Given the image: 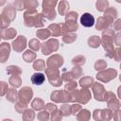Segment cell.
<instances>
[{"label":"cell","mask_w":121,"mask_h":121,"mask_svg":"<svg viewBox=\"0 0 121 121\" xmlns=\"http://www.w3.org/2000/svg\"><path fill=\"white\" fill-rule=\"evenodd\" d=\"M94 118L95 120L103 119V120H109L112 118V112L109 109L105 110H95L94 111Z\"/></svg>","instance_id":"cell-14"},{"label":"cell","mask_w":121,"mask_h":121,"mask_svg":"<svg viewBox=\"0 0 121 121\" xmlns=\"http://www.w3.org/2000/svg\"><path fill=\"white\" fill-rule=\"evenodd\" d=\"M40 45H41V43L38 39H32V40H30L28 46L30 47V49H32L34 51H38L40 49Z\"/></svg>","instance_id":"cell-41"},{"label":"cell","mask_w":121,"mask_h":121,"mask_svg":"<svg viewBox=\"0 0 121 121\" xmlns=\"http://www.w3.org/2000/svg\"><path fill=\"white\" fill-rule=\"evenodd\" d=\"M120 25H121V21L118 19V20L114 23V26H113L114 29H115V30H117V31H119V30H120Z\"/></svg>","instance_id":"cell-56"},{"label":"cell","mask_w":121,"mask_h":121,"mask_svg":"<svg viewBox=\"0 0 121 121\" xmlns=\"http://www.w3.org/2000/svg\"><path fill=\"white\" fill-rule=\"evenodd\" d=\"M43 14L38 13L36 9L34 10H27L24 14V22L26 26H36L42 27L43 26Z\"/></svg>","instance_id":"cell-1"},{"label":"cell","mask_w":121,"mask_h":121,"mask_svg":"<svg viewBox=\"0 0 121 121\" xmlns=\"http://www.w3.org/2000/svg\"><path fill=\"white\" fill-rule=\"evenodd\" d=\"M105 13H104V18L112 24V22L117 17V10L113 8H107L105 10Z\"/></svg>","instance_id":"cell-18"},{"label":"cell","mask_w":121,"mask_h":121,"mask_svg":"<svg viewBox=\"0 0 121 121\" xmlns=\"http://www.w3.org/2000/svg\"><path fill=\"white\" fill-rule=\"evenodd\" d=\"M72 63L74 65H83L85 63V57L83 56H77L72 60Z\"/></svg>","instance_id":"cell-43"},{"label":"cell","mask_w":121,"mask_h":121,"mask_svg":"<svg viewBox=\"0 0 121 121\" xmlns=\"http://www.w3.org/2000/svg\"><path fill=\"white\" fill-rule=\"evenodd\" d=\"M17 31L14 28H3L0 29V38L4 40H9L16 36Z\"/></svg>","instance_id":"cell-16"},{"label":"cell","mask_w":121,"mask_h":121,"mask_svg":"<svg viewBox=\"0 0 121 121\" xmlns=\"http://www.w3.org/2000/svg\"><path fill=\"white\" fill-rule=\"evenodd\" d=\"M7 73L9 74V75H21L22 74V70L18 66L10 65V66L7 67Z\"/></svg>","instance_id":"cell-34"},{"label":"cell","mask_w":121,"mask_h":121,"mask_svg":"<svg viewBox=\"0 0 121 121\" xmlns=\"http://www.w3.org/2000/svg\"><path fill=\"white\" fill-rule=\"evenodd\" d=\"M38 7V1L37 0H25V9H27L28 10H34Z\"/></svg>","instance_id":"cell-32"},{"label":"cell","mask_w":121,"mask_h":121,"mask_svg":"<svg viewBox=\"0 0 121 121\" xmlns=\"http://www.w3.org/2000/svg\"><path fill=\"white\" fill-rule=\"evenodd\" d=\"M12 48L16 52H22L26 46V39L25 36H19L12 42Z\"/></svg>","instance_id":"cell-12"},{"label":"cell","mask_w":121,"mask_h":121,"mask_svg":"<svg viewBox=\"0 0 121 121\" xmlns=\"http://www.w3.org/2000/svg\"><path fill=\"white\" fill-rule=\"evenodd\" d=\"M33 69H35L36 71H43L45 70V62L43 60H35V62L33 63Z\"/></svg>","instance_id":"cell-33"},{"label":"cell","mask_w":121,"mask_h":121,"mask_svg":"<svg viewBox=\"0 0 121 121\" xmlns=\"http://www.w3.org/2000/svg\"><path fill=\"white\" fill-rule=\"evenodd\" d=\"M8 83L5 81H0V96L4 95L8 92Z\"/></svg>","instance_id":"cell-49"},{"label":"cell","mask_w":121,"mask_h":121,"mask_svg":"<svg viewBox=\"0 0 121 121\" xmlns=\"http://www.w3.org/2000/svg\"><path fill=\"white\" fill-rule=\"evenodd\" d=\"M78 120H89L90 118V112L88 110H80V112L78 113Z\"/></svg>","instance_id":"cell-38"},{"label":"cell","mask_w":121,"mask_h":121,"mask_svg":"<svg viewBox=\"0 0 121 121\" xmlns=\"http://www.w3.org/2000/svg\"><path fill=\"white\" fill-rule=\"evenodd\" d=\"M70 110H71V113H73L74 115L78 113V111L81 110V106L78 104H74L72 106H70Z\"/></svg>","instance_id":"cell-50"},{"label":"cell","mask_w":121,"mask_h":121,"mask_svg":"<svg viewBox=\"0 0 121 121\" xmlns=\"http://www.w3.org/2000/svg\"><path fill=\"white\" fill-rule=\"evenodd\" d=\"M119 40H120V33H117L116 36H115V43H116V45H118V46H119V44H120Z\"/></svg>","instance_id":"cell-57"},{"label":"cell","mask_w":121,"mask_h":121,"mask_svg":"<svg viewBox=\"0 0 121 121\" xmlns=\"http://www.w3.org/2000/svg\"><path fill=\"white\" fill-rule=\"evenodd\" d=\"M116 1H117L118 3H120V2H121V0H116Z\"/></svg>","instance_id":"cell-59"},{"label":"cell","mask_w":121,"mask_h":121,"mask_svg":"<svg viewBox=\"0 0 121 121\" xmlns=\"http://www.w3.org/2000/svg\"><path fill=\"white\" fill-rule=\"evenodd\" d=\"M26 108H27V104H26V103H24V102H22V101L18 102V103L15 105V109H16V111H17L18 112H23Z\"/></svg>","instance_id":"cell-46"},{"label":"cell","mask_w":121,"mask_h":121,"mask_svg":"<svg viewBox=\"0 0 121 121\" xmlns=\"http://www.w3.org/2000/svg\"><path fill=\"white\" fill-rule=\"evenodd\" d=\"M10 52V45L8 43H0V62L4 63L8 60Z\"/></svg>","instance_id":"cell-13"},{"label":"cell","mask_w":121,"mask_h":121,"mask_svg":"<svg viewBox=\"0 0 121 121\" xmlns=\"http://www.w3.org/2000/svg\"><path fill=\"white\" fill-rule=\"evenodd\" d=\"M58 9H59V12L60 13V15H65L69 9V3L66 0H61L60 3L59 4Z\"/></svg>","instance_id":"cell-23"},{"label":"cell","mask_w":121,"mask_h":121,"mask_svg":"<svg viewBox=\"0 0 121 121\" xmlns=\"http://www.w3.org/2000/svg\"><path fill=\"white\" fill-rule=\"evenodd\" d=\"M77 82L76 81H71V82H69V83H67L66 85H65V90L67 91V92H69V93H72L74 90H76V88H77Z\"/></svg>","instance_id":"cell-48"},{"label":"cell","mask_w":121,"mask_h":121,"mask_svg":"<svg viewBox=\"0 0 121 121\" xmlns=\"http://www.w3.org/2000/svg\"><path fill=\"white\" fill-rule=\"evenodd\" d=\"M51 100L55 102H63L67 103L71 101V94L66 90H57L54 91L50 95Z\"/></svg>","instance_id":"cell-5"},{"label":"cell","mask_w":121,"mask_h":121,"mask_svg":"<svg viewBox=\"0 0 121 121\" xmlns=\"http://www.w3.org/2000/svg\"><path fill=\"white\" fill-rule=\"evenodd\" d=\"M63 64V58L58 54L51 56L46 60V65L49 68H59Z\"/></svg>","instance_id":"cell-11"},{"label":"cell","mask_w":121,"mask_h":121,"mask_svg":"<svg viewBox=\"0 0 121 121\" xmlns=\"http://www.w3.org/2000/svg\"><path fill=\"white\" fill-rule=\"evenodd\" d=\"M18 98V93L17 91L15 90V88H10V89H8V92H7V99L9 101V102H12L14 103Z\"/></svg>","instance_id":"cell-22"},{"label":"cell","mask_w":121,"mask_h":121,"mask_svg":"<svg viewBox=\"0 0 121 121\" xmlns=\"http://www.w3.org/2000/svg\"><path fill=\"white\" fill-rule=\"evenodd\" d=\"M92 86H93V93H94L95 98L97 101H104V95H105L106 91L103 85L98 82H93Z\"/></svg>","instance_id":"cell-9"},{"label":"cell","mask_w":121,"mask_h":121,"mask_svg":"<svg viewBox=\"0 0 121 121\" xmlns=\"http://www.w3.org/2000/svg\"><path fill=\"white\" fill-rule=\"evenodd\" d=\"M52 113V115H51V119L52 120H60L61 119V113H60V111H58V110H55L54 112H51Z\"/></svg>","instance_id":"cell-51"},{"label":"cell","mask_w":121,"mask_h":121,"mask_svg":"<svg viewBox=\"0 0 121 121\" xmlns=\"http://www.w3.org/2000/svg\"><path fill=\"white\" fill-rule=\"evenodd\" d=\"M58 0H43V9H54Z\"/></svg>","instance_id":"cell-39"},{"label":"cell","mask_w":121,"mask_h":121,"mask_svg":"<svg viewBox=\"0 0 121 121\" xmlns=\"http://www.w3.org/2000/svg\"><path fill=\"white\" fill-rule=\"evenodd\" d=\"M42 52L43 55H49L52 52H56L59 48V42L56 39H50L46 43L41 44Z\"/></svg>","instance_id":"cell-6"},{"label":"cell","mask_w":121,"mask_h":121,"mask_svg":"<svg viewBox=\"0 0 121 121\" xmlns=\"http://www.w3.org/2000/svg\"><path fill=\"white\" fill-rule=\"evenodd\" d=\"M60 112L61 115H64V116H68V115H70V113H71L70 106H69L68 104H64V105H62V106L60 107Z\"/></svg>","instance_id":"cell-44"},{"label":"cell","mask_w":121,"mask_h":121,"mask_svg":"<svg viewBox=\"0 0 121 121\" xmlns=\"http://www.w3.org/2000/svg\"><path fill=\"white\" fill-rule=\"evenodd\" d=\"M88 44L92 48H97L100 44V38L98 36H92L88 39Z\"/></svg>","instance_id":"cell-28"},{"label":"cell","mask_w":121,"mask_h":121,"mask_svg":"<svg viewBox=\"0 0 121 121\" xmlns=\"http://www.w3.org/2000/svg\"><path fill=\"white\" fill-rule=\"evenodd\" d=\"M107 67V62L103 60H98L95 63V69L96 71H101V70H104L106 69Z\"/></svg>","instance_id":"cell-40"},{"label":"cell","mask_w":121,"mask_h":121,"mask_svg":"<svg viewBox=\"0 0 121 121\" xmlns=\"http://www.w3.org/2000/svg\"><path fill=\"white\" fill-rule=\"evenodd\" d=\"M44 108H45V111L48 112H52L55 110H57V106L55 104H52V103L46 104V106H44Z\"/></svg>","instance_id":"cell-54"},{"label":"cell","mask_w":121,"mask_h":121,"mask_svg":"<svg viewBox=\"0 0 121 121\" xmlns=\"http://www.w3.org/2000/svg\"><path fill=\"white\" fill-rule=\"evenodd\" d=\"M45 74L47 76V78L51 85L58 87L61 85L62 78L60 77V74L59 72V68H45Z\"/></svg>","instance_id":"cell-3"},{"label":"cell","mask_w":121,"mask_h":121,"mask_svg":"<svg viewBox=\"0 0 121 121\" xmlns=\"http://www.w3.org/2000/svg\"><path fill=\"white\" fill-rule=\"evenodd\" d=\"M22 80L19 75H11V77L9 78V84L14 87V88H18L21 86Z\"/></svg>","instance_id":"cell-24"},{"label":"cell","mask_w":121,"mask_h":121,"mask_svg":"<svg viewBox=\"0 0 121 121\" xmlns=\"http://www.w3.org/2000/svg\"><path fill=\"white\" fill-rule=\"evenodd\" d=\"M6 4V0H0V6H3Z\"/></svg>","instance_id":"cell-58"},{"label":"cell","mask_w":121,"mask_h":121,"mask_svg":"<svg viewBox=\"0 0 121 121\" xmlns=\"http://www.w3.org/2000/svg\"><path fill=\"white\" fill-rule=\"evenodd\" d=\"M71 94V101H78L80 103H87L91 98V93L87 89L82 90H74Z\"/></svg>","instance_id":"cell-4"},{"label":"cell","mask_w":121,"mask_h":121,"mask_svg":"<svg viewBox=\"0 0 121 121\" xmlns=\"http://www.w3.org/2000/svg\"><path fill=\"white\" fill-rule=\"evenodd\" d=\"M76 39H77V35H76V34H74V33H72V32H68V33H66V34L63 36L62 41H63L65 43H73Z\"/></svg>","instance_id":"cell-36"},{"label":"cell","mask_w":121,"mask_h":121,"mask_svg":"<svg viewBox=\"0 0 121 121\" xmlns=\"http://www.w3.org/2000/svg\"><path fill=\"white\" fill-rule=\"evenodd\" d=\"M117 75L116 70L114 69H107V70H101L96 75V78L102 82H108L111 79L114 78Z\"/></svg>","instance_id":"cell-7"},{"label":"cell","mask_w":121,"mask_h":121,"mask_svg":"<svg viewBox=\"0 0 121 121\" xmlns=\"http://www.w3.org/2000/svg\"><path fill=\"white\" fill-rule=\"evenodd\" d=\"M51 33L49 29H39L36 32V36L41 40H46L50 37Z\"/></svg>","instance_id":"cell-29"},{"label":"cell","mask_w":121,"mask_h":121,"mask_svg":"<svg viewBox=\"0 0 121 121\" xmlns=\"http://www.w3.org/2000/svg\"><path fill=\"white\" fill-rule=\"evenodd\" d=\"M80 24L85 27H91L95 25V18L91 13H83L80 17Z\"/></svg>","instance_id":"cell-15"},{"label":"cell","mask_w":121,"mask_h":121,"mask_svg":"<svg viewBox=\"0 0 121 121\" xmlns=\"http://www.w3.org/2000/svg\"><path fill=\"white\" fill-rule=\"evenodd\" d=\"M71 74H72L74 79H77V78H80V77L82 76V71H81L80 67H78V66L76 65V66L72 69Z\"/></svg>","instance_id":"cell-42"},{"label":"cell","mask_w":121,"mask_h":121,"mask_svg":"<svg viewBox=\"0 0 121 121\" xmlns=\"http://www.w3.org/2000/svg\"><path fill=\"white\" fill-rule=\"evenodd\" d=\"M31 106H32V108H33L34 110H36V111H41V110H43V109L44 108L45 105H44V102H43V99L37 97V98H35V99L32 101Z\"/></svg>","instance_id":"cell-25"},{"label":"cell","mask_w":121,"mask_h":121,"mask_svg":"<svg viewBox=\"0 0 121 121\" xmlns=\"http://www.w3.org/2000/svg\"><path fill=\"white\" fill-rule=\"evenodd\" d=\"M61 76H62V77H61L62 80H65V81H71V80H73V79H74V78H73V76H72L71 72L63 73Z\"/></svg>","instance_id":"cell-52"},{"label":"cell","mask_w":121,"mask_h":121,"mask_svg":"<svg viewBox=\"0 0 121 121\" xmlns=\"http://www.w3.org/2000/svg\"><path fill=\"white\" fill-rule=\"evenodd\" d=\"M45 80V76L42 73H35L31 77V81L35 85H42Z\"/></svg>","instance_id":"cell-20"},{"label":"cell","mask_w":121,"mask_h":121,"mask_svg":"<svg viewBox=\"0 0 121 121\" xmlns=\"http://www.w3.org/2000/svg\"><path fill=\"white\" fill-rule=\"evenodd\" d=\"M48 29H50V33L57 37V36H60V35H62L64 34V31H63V27H62V24H52L48 26Z\"/></svg>","instance_id":"cell-17"},{"label":"cell","mask_w":121,"mask_h":121,"mask_svg":"<svg viewBox=\"0 0 121 121\" xmlns=\"http://www.w3.org/2000/svg\"><path fill=\"white\" fill-rule=\"evenodd\" d=\"M43 16L49 19L53 20L56 18V11L54 9H43Z\"/></svg>","instance_id":"cell-27"},{"label":"cell","mask_w":121,"mask_h":121,"mask_svg":"<svg viewBox=\"0 0 121 121\" xmlns=\"http://www.w3.org/2000/svg\"><path fill=\"white\" fill-rule=\"evenodd\" d=\"M110 25H111V23H109L104 17H99L97 20V23L95 25V28L97 30H105L109 27Z\"/></svg>","instance_id":"cell-21"},{"label":"cell","mask_w":121,"mask_h":121,"mask_svg":"<svg viewBox=\"0 0 121 121\" xmlns=\"http://www.w3.org/2000/svg\"><path fill=\"white\" fill-rule=\"evenodd\" d=\"M78 13L75 11H70L65 14V21H77Z\"/></svg>","instance_id":"cell-45"},{"label":"cell","mask_w":121,"mask_h":121,"mask_svg":"<svg viewBox=\"0 0 121 121\" xmlns=\"http://www.w3.org/2000/svg\"><path fill=\"white\" fill-rule=\"evenodd\" d=\"M33 96V91L31 88L29 87H23L19 93H18V97L20 98V101L24 102V103H28L30 101V99Z\"/></svg>","instance_id":"cell-10"},{"label":"cell","mask_w":121,"mask_h":121,"mask_svg":"<svg viewBox=\"0 0 121 121\" xmlns=\"http://www.w3.org/2000/svg\"><path fill=\"white\" fill-rule=\"evenodd\" d=\"M109 6V2L107 0H97L95 3L96 9L98 11H104Z\"/></svg>","instance_id":"cell-31"},{"label":"cell","mask_w":121,"mask_h":121,"mask_svg":"<svg viewBox=\"0 0 121 121\" xmlns=\"http://www.w3.org/2000/svg\"><path fill=\"white\" fill-rule=\"evenodd\" d=\"M104 101H107L108 102V106L110 109L113 110V111H116L119 109V106H120V103H119V100L118 98L115 97V95H113V93L112 92H106L105 93V95H104Z\"/></svg>","instance_id":"cell-8"},{"label":"cell","mask_w":121,"mask_h":121,"mask_svg":"<svg viewBox=\"0 0 121 121\" xmlns=\"http://www.w3.org/2000/svg\"><path fill=\"white\" fill-rule=\"evenodd\" d=\"M0 39H1V38H0Z\"/></svg>","instance_id":"cell-60"},{"label":"cell","mask_w":121,"mask_h":121,"mask_svg":"<svg viewBox=\"0 0 121 121\" xmlns=\"http://www.w3.org/2000/svg\"><path fill=\"white\" fill-rule=\"evenodd\" d=\"M113 37H114V31L112 29H105L102 32V40H100V43H102L106 54L109 58H112V53H113Z\"/></svg>","instance_id":"cell-2"},{"label":"cell","mask_w":121,"mask_h":121,"mask_svg":"<svg viewBox=\"0 0 121 121\" xmlns=\"http://www.w3.org/2000/svg\"><path fill=\"white\" fill-rule=\"evenodd\" d=\"M23 59L25 60V61L26 62H31L36 59V53H34L31 50H26L24 54H23Z\"/></svg>","instance_id":"cell-30"},{"label":"cell","mask_w":121,"mask_h":121,"mask_svg":"<svg viewBox=\"0 0 121 121\" xmlns=\"http://www.w3.org/2000/svg\"><path fill=\"white\" fill-rule=\"evenodd\" d=\"M2 14H4L6 17H8V18L10 20V22H12V21L15 19V17H16V9H15V8L12 7L11 5H9L8 7H6V8L3 9Z\"/></svg>","instance_id":"cell-19"},{"label":"cell","mask_w":121,"mask_h":121,"mask_svg":"<svg viewBox=\"0 0 121 121\" xmlns=\"http://www.w3.org/2000/svg\"><path fill=\"white\" fill-rule=\"evenodd\" d=\"M112 58H113L116 61H119V60H120V49H119V47H117L115 50H113Z\"/></svg>","instance_id":"cell-55"},{"label":"cell","mask_w":121,"mask_h":121,"mask_svg":"<svg viewBox=\"0 0 121 121\" xmlns=\"http://www.w3.org/2000/svg\"><path fill=\"white\" fill-rule=\"evenodd\" d=\"M35 117L34 112L30 109H26L23 112V119L24 120H33Z\"/></svg>","instance_id":"cell-37"},{"label":"cell","mask_w":121,"mask_h":121,"mask_svg":"<svg viewBox=\"0 0 121 121\" xmlns=\"http://www.w3.org/2000/svg\"><path fill=\"white\" fill-rule=\"evenodd\" d=\"M93 82H94V78L92 77H83V78L80 79L79 84H80V86L82 88L87 89V88H89V87L92 86Z\"/></svg>","instance_id":"cell-26"},{"label":"cell","mask_w":121,"mask_h":121,"mask_svg":"<svg viewBox=\"0 0 121 121\" xmlns=\"http://www.w3.org/2000/svg\"><path fill=\"white\" fill-rule=\"evenodd\" d=\"M14 8L17 10H23L25 9V0H15Z\"/></svg>","instance_id":"cell-47"},{"label":"cell","mask_w":121,"mask_h":121,"mask_svg":"<svg viewBox=\"0 0 121 121\" xmlns=\"http://www.w3.org/2000/svg\"><path fill=\"white\" fill-rule=\"evenodd\" d=\"M10 24V20L4 14H0V29L7 28Z\"/></svg>","instance_id":"cell-35"},{"label":"cell","mask_w":121,"mask_h":121,"mask_svg":"<svg viewBox=\"0 0 121 121\" xmlns=\"http://www.w3.org/2000/svg\"><path fill=\"white\" fill-rule=\"evenodd\" d=\"M48 112L44 111V112H42L38 114V119L40 120H48L49 119V115H48Z\"/></svg>","instance_id":"cell-53"}]
</instances>
